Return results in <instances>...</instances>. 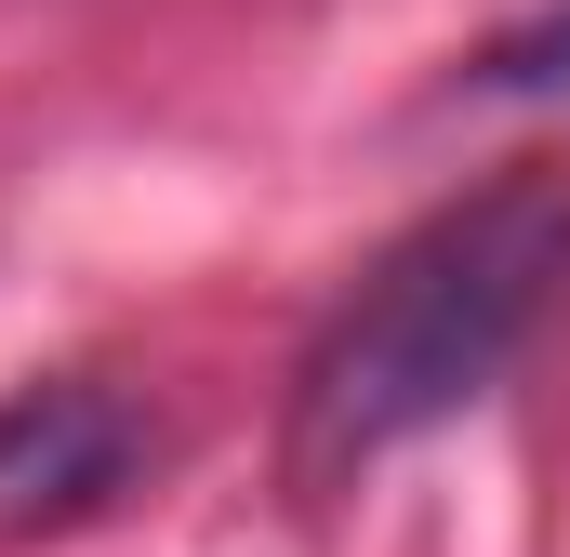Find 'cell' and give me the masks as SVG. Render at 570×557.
Returning <instances> with one entry per match:
<instances>
[{
    "label": "cell",
    "instance_id": "obj_3",
    "mask_svg": "<svg viewBox=\"0 0 570 557\" xmlns=\"http://www.w3.org/2000/svg\"><path fill=\"white\" fill-rule=\"evenodd\" d=\"M464 94H491V107H544V94H570V0H544V13L504 27V40H478Z\"/></svg>",
    "mask_w": 570,
    "mask_h": 557
},
{
    "label": "cell",
    "instance_id": "obj_1",
    "mask_svg": "<svg viewBox=\"0 0 570 557\" xmlns=\"http://www.w3.org/2000/svg\"><path fill=\"white\" fill-rule=\"evenodd\" d=\"M558 292H570V173H504V186L425 213L318 332V359L292 385V478L332 491V478L412 451L425 424L478 412L518 372V345L558 319Z\"/></svg>",
    "mask_w": 570,
    "mask_h": 557
},
{
    "label": "cell",
    "instance_id": "obj_2",
    "mask_svg": "<svg viewBox=\"0 0 570 557\" xmlns=\"http://www.w3.org/2000/svg\"><path fill=\"white\" fill-rule=\"evenodd\" d=\"M146 465V412L94 372H53V385H13L0 399V545H40V531H80L134 491Z\"/></svg>",
    "mask_w": 570,
    "mask_h": 557
}]
</instances>
